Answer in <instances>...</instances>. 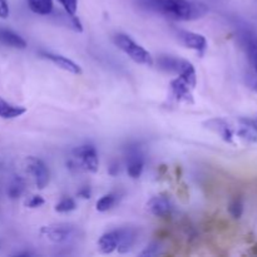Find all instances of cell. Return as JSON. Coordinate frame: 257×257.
Listing matches in <instances>:
<instances>
[{
	"label": "cell",
	"instance_id": "6da1fadb",
	"mask_svg": "<svg viewBox=\"0 0 257 257\" xmlns=\"http://www.w3.org/2000/svg\"><path fill=\"white\" fill-rule=\"evenodd\" d=\"M146 9L178 22L200 19L208 13V7L191 0H140Z\"/></svg>",
	"mask_w": 257,
	"mask_h": 257
},
{
	"label": "cell",
	"instance_id": "7a4b0ae2",
	"mask_svg": "<svg viewBox=\"0 0 257 257\" xmlns=\"http://www.w3.org/2000/svg\"><path fill=\"white\" fill-rule=\"evenodd\" d=\"M114 43L133 62L138 63V64L148 65V67L153 65V63H155L152 54L148 50H146L142 45L137 44L130 35L118 33L114 35Z\"/></svg>",
	"mask_w": 257,
	"mask_h": 257
},
{
	"label": "cell",
	"instance_id": "3957f363",
	"mask_svg": "<svg viewBox=\"0 0 257 257\" xmlns=\"http://www.w3.org/2000/svg\"><path fill=\"white\" fill-rule=\"evenodd\" d=\"M23 167L24 171L33 178L35 186L39 190H43L48 186L50 178L49 168L47 167L44 162L40 158L34 157V156H29L23 162Z\"/></svg>",
	"mask_w": 257,
	"mask_h": 257
},
{
	"label": "cell",
	"instance_id": "277c9868",
	"mask_svg": "<svg viewBox=\"0 0 257 257\" xmlns=\"http://www.w3.org/2000/svg\"><path fill=\"white\" fill-rule=\"evenodd\" d=\"M75 162L79 165V168L88 171V172L95 173L99 168V160H98V152L93 145H82L78 146L72 152Z\"/></svg>",
	"mask_w": 257,
	"mask_h": 257
},
{
	"label": "cell",
	"instance_id": "5b68a950",
	"mask_svg": "<svg viewBox=\"0 0 257 257\" xmlns=\"http://www.w3.org/2000/svg\"><path fill=\"white\" fill-rule=\"evenodd\" d=\"M75 232L74 226L69 223H53L43 226L40 228V235L53 243H64L73 237Z\"/></svg>",
	"mask_w": 257,
	"mask_h": 257
},
{
	"label": "cell",
	"instance_id": "8992f818",
	"mask_svg": "<svg viewBox=\"0 0 257 257\" xmlns=\"http://www.w3.org/2000/svg\"><path fill=\"white\" fill-rule=\"evenodd\" d=\"M143 168H145V157L138 147L131 148L127 156V172L130 177L140 178L142 176Z\"/></svg>",
	"mask_w": 257,
	"mask_h": 257
},
{
	"label": "cell",
	"instance_id": "52a82bcc",
	"mask_svg": "<svg viewBox=\"0 0 257 257\" xmlns=\"http://www.w3.org/2000/svg\"><path fill=\"white\" fill-rule=\"evenodd\" d=\"M147 211L156 217H168L172 212V202L166 196H156L147 202Z\"/></svg>",
	"mask_w": 257,
	"mask_h": 257
},
{
	"label": "cell",
	"instance_id": "ba28073f",
	"mask_svg": "<svg viewBox=\"0 0 257 257\" xmlns=\"http://www.w3.org/2000/svg\"><path fill=\"white\" fill-rule=\"evenodd\" d=\"M177 35L181 43L185 47L190 48V49L202 53L207 48V40H206V38L203 35L193 32H188V30H178Z\"/></svg>",
	"mask_w": 257,
	"mask_h": 257
},
{
	"label": "cell",
	"instance_id": "9c48e42d",
	"mask_svg": "<svg viewBox=\"0 0 257 257\" xmlns=\"http://www.w3.org/2000/svg\"><path fill=\"white\" fill-rule=\"evenodd\" d=\"M43 58L50 60L54 65H57L60 69L65 70V72H69L72 74H80L82 73V68L79 67V64H77L75 62H73L72 59H68L67 57L60 54H54V53L50 52H42L40 53Z\"/></svg>",
	"mask_w": 257,
	"mask_h": 257
},
{
	"label": "cell",
	"instance_id": "30bf717a",
	"mask_svg": "<svg viewBox=\"0 0 257 257\" xmlns=\"http://www.w3.org/2000/svg\"><path fill=\"white\" fill-rule=\"evenodd\" d=\"M171 92L172 95L176 98V100L183 103H193V95H192V89L185 80L181 77H177L176 79L171 80L170 83Z\"/></svg>",
	"mask_w": 257,
	"mask_h": 257
},
{
	"label": "cell",
	"instance_id": "8fae6325",
	"mask_svg": "<svg viewBox=\"0 0 257 257\" xmlns=\"http://www.w3.org/2000/svg\"><path fill=\"white\" fill-rule=\"evenodd\" d=\"M207 130L212 131L216 135L220 136L225 142L231 143L233 141V131L230 127L227 122L225 119H221V118H212V119H208L203 123Z\"/></svg>",
	"mask_w": 257,
	"mask_h": 257
},
{
	"label": "cell",
	"instance_id": "7c38bea8",
	"mask_svg": "<svg viewBox=\"0 0 257 257\" xmlns=\"http://www.w3.org/2000/svg\"><path fill=\"white\" fill-rule=\"evenodd\" d=\"M188 60L181 59V58L172 57V55H161L157 60L158 68L167 73L172 74H180L185 65L187 64Z\"/></svg>",
	"mask_w": 257,
	"mask_h": 257
},
{
	"label": "cell",
	"instance_id": "4fadbf2b",
	"mask_svg": "<svg viewBox=\"0 0 257 257\" xmlns=\"http://www.w3.org/2000/svg\"><path fill=\"white\" fill-rule=\"evenodd\" d=\"M119 233V240H118V247L117 251L119 253H127L132 250L135 246L136 240H137V233L132 228H119L118 230Z\"/></svg>",
	"mask_w": 257,
	"mask_h": 257
},
{
	"label": "cell",
	"instance_id": "5bb4252c",
	"mask_svg": "<svg viewBox=\"0 0 257 257\" xmlns=\"http://www.w3.org/2000/svg\"><path fill=\"white\" fill-rule=\"evenodd\" d=\"M118 240H119L118 230L103 233L99 237V240H98V248L103 253H112L113 251L117 250Z\"/></svg>",
	"mask_w": 257,
	"mask_h": 257
},
{
	"label": "cell",
	"instance_id": "9a60e30c",
	"mask_svg": "<svg viewBox=\"0 0 257 257\" xmlns=\"http://www.w3.org/2000/svg\"><path fill=\"white\" fill-rule=\"evenodd\" d=\"M0 43L10 48H15V49H25L27 48V42H25L24 38L20 37L13 30L3 29V28H0Z\"/></svg>",
	"mask_w": 257,
	"mask_h": 257
},
{
	"label": "cell",
	"instance_id": "2e32d148",
	"mask_svg": "<svg viewBox=\"0 0 257 257\" xmlns=\"http://www.w3.org/2000/svg\"><path fill=\"white\" fill-rule=\"evenodd\" d=\"M27 112V108L23 105L13 104L8 100L3 99L0 97V118L3 119H14V118L20 117Z\"/></svg>",
	"mask_w": 257,
	"mask_h": 257
},
{
	"label": "cell",
	"instance_id": "e0dca14e",
	"mask_svg": "<svg viewBox=\"0 0 257 257\" xmlns=\"http://www.w3.org/2000/svg\"><path fill=\"white\" fill-rule=\"evenodd\" d=\"M237 135L238 137L247 142H257V124L253 120L247 119V118H241Z\"/></svg>",
	"mask_w": 257,
	"mask_h": 257
},
{
	"label": "cell",
	"instance_id": "ac0fdd59",
	"mask_svg": "<svg viewBox=\"0 0 257 257\" xmlns=\"http://www.w3.org/2000/svg\"><path fill=\"white\" fill-rule=\"evenodd\" d=\"M28 7L38 15H49L53 12V0H27Z\"/></svg>",
	"mask_w": 257,
	"mask_h": 257
},
{
	"label": "cell",
	"instance_id": "d6986e66",
	"mask_svg": "<svg viewBox=\"0 0 257 257\" xmlns=\"http://www.w3.org/2000/svg\"><path fill=\"white\" fill-rule=\"evenodd\" d=\"M25 191V180L20 176H15L12 181H10L9 186H8V197L10 200H18L20 196L24 193Z\"/></svg>",
	"mask_w": 257,
	"mask_h": 257
},
{
	"label": "cell",
	"instance_id": "ffe728a7",
	"mask_svg": "<svg viewBox=\"0 0 257 257\" xmlns=\"http://www.w3.org/2000/svg\"><path fill=\"white\" fill-rule=\"evenodd\" d=\"M245 48L248 60L257 72V35L248 34L245 37Z\"/></svg>",
	"mask_w": 257,
	"mask_h": 257
},
{
	"label": "cell",
	"instance_id": "44dd1931",
	"mask_svg": "<svg viewBox=\"0 0 257 257\" xmlns=\"http://www.w3.org/2000/svg\"><path fill=\"white\" fill-rule=\"evenodd\" d=\"M118 197H119V196H118L117 193H107V195L102 196V197L98 200L95 208H97V211H99V212H107V211H109L110 208L118 202Z\"/></svg>",
	"mask_w": 257,
	"mask_h": 257
},
{
	"label": "cell",
	"instance_id": "7402d4cb",
	"mask_svg": "<svg viewBox=\"0 0 257 257\" xmlns=\"http://www.w3.org/2000/svg\"><path fill=\"white\" fill-rule=\"evenodd\" d=\"M77 208V203L73 198L70 197H64L59 201V202L55 205L54 210L59 213H67V212H72Z\"/></svg>",
	"mask_w": 257,
	"mask_h": 257
},
{
	"label": "cell",
	"instance_id": "603a6c76",
	"mask_svg": "<svg viewBox=\"0 0 257 257\" xmlns=\"http://www.w3.org/2000/svg\"><path fill=\"white\" fill-rule=\"evenodd\" d=\"M228 212L233 218H241L243 213V201L241 197H235L231 200L230 205H228Z\"/></svg>",
	"mask_w": 257,
	"mask_h": 257
},
{
	"label": "cell",
	"instance_id": "cb8c5ba5",
	"mask_svg": "<svg viewBox=\"0 0 257 257\" xmlns=\"http://www.w3.org/2000/svg\"><path fill=\"white\" fill-rule=\"evenodd\" d=\"M60 5L63 7L64 12L69 15L77 14L78 9V0H58Z\"/></svg>",
	"mask_w": 257,
	"mask_h": 257
},
{
	"label": "cell",
	"instance_id": "d4e9b609",
	"mask_svg": "<svg viewBox=\"0 0 257 257\" xmlns=\"http://www.w3.org/2000/svg\"><path fill=\"white\" fill-rule=\"evenodd\" d=\"M44 203H45L44 198L39 195L32 196V197H29L27 201H25V206L29 208H38L40 207V206L44 205Z\"/></svg>",
	"mask_w": 257,
	"mask_h": 257
},
{
	"label": "cell",
	"instance_id": "484cf974",
	"mask_svg": "<svg viewBox=\"0 0 257 257\" xmlns=\"http://www.w3.org/2000/svg\"><path fill=\"white\" fill-rule=\"evenodd\" d=\"M158 247H160V245H158L157 242L151 243V245L147 246V248H146V250L143 251L142 253H141V256H153V255H157V253H158Z\"/></svg>",
	"mask_w": 257,
	"mask_h": 257
},
{
	"label": "cell",
	"instance_id": "4316f807",
	"mask_svg": "<svg viewBox=\"0 0 257 257\" xmlns=\"http://www.w3.org/2000/svg\"><path fill=\"white\" fill-rule=\"evenodd\" d=\"M9 4L8 0H0V18L2 19H7L9 17Z\"/></svg>",
	"mask_w": 257,
	"mask_h": 257
},
{
	"label": "cell",
	"instance_id": "83f0119b",
	"mask_svg": "<svg viewBox=\"0 0 257 257\" xmlns=\"http://www.w3.org/2000/svg\"><path fill=\"white\" fill-rule=\"evenodd\" d=\"M78 196L82 198H84V200H89L90 196H92V190H90L89 187H83L82 190L78 192Z\"/></svg>",
	"mask_w": 257,
	"mask_h": 257
},
{
	"label": "cell",
	"instance_id": "f1b7e54d",
	"mask_svg": "<svg viewBox=\"0 0 257 257\" xmlns=\"http://www.w3.org/2000/svg\"><path fill=\"white\" fill-rule=\"evenodd\" d=\"M108 172H109L110 176L118 175V172H119V165H118V162H113L112 165H110V167H109V170H108Z\"/></svg>",
	"mask_w": 257,
	"mask_h": 257
},
{
	"label": "cell",
	"instance_id": "f546056e",
	"mask_svg": "<svg viewBox=\"0 0 257 257\" xmlns=\"http://www.w3.org/2000/svg\"><path fill=\"white\" fill-rule=\"evenodd\" d=\"M255 89L257 90V83H256V84H255Z\"/></svg>",
	"mask_w": 257,
	"mask_h": 257
}]
</instances>
